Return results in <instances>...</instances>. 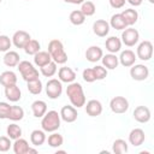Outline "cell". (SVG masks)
<instances>
[{"label":"cell","instance_id":"38","mask_svg":"<svg viewBox=\"0 0 154 154\" xmlns=\"http://www.w3.org/2000/svg\"><path fill=\"white\" fill-rule=\"evenodd\" d=\"M41 69V73L45 76V77H52L55 75L57 72V63H54L53 60L48 64H46L45 66L40 67Z\"/></svg>","mask_w":154,"mask_h":154},{"label":"cell","instance_id":"4","mask_svg":"<svg viewBox=\"0 0 154 154\" xmlns=\"http://www.w3.org/2000/svg\"><path fill=\"white\" fill-rule=\"evenodd\" d=\"M23 79L25 82L28 81H31L34 78H37L38 77V71L36 70V67L28 60H23V61H19V64L17 65Z\"/></svg>","mask_w":154,"mask_h":154},{"label":"cell","instance_id":"32","mask_svg":"<svg viewBox=\"0 0 154 154\" xmlns=\"http://www.w3.org/2000/svg\"><path fill=\"white\" fill-rule=\"evenodd\" d=\"M129 149L128 147V143L125 140H122V138H118L113 142L112 144V152L116 153V154H123V153H126Z\"/></svg>","mask_w":154,"mask_h":154},{"label":"cell","instance_id":"12","mask_svg":"<svg viewBox=\"0 0 154 154\" xmlns=\"http://www.w3.org/2000/svg\"><path fill=\"white\" fill-rule=\"evenodd\" d=\"M132 116H134V119L138 123H148L150 120L152 113L147 106H137L134 109Z\"/></svg>","mask_w":154,"mask_h":154},{"label":"cell","instance_id":"41","mask_svg":"<svg viewBox=\"0 0 154 154\" xmlns=\"http://www.w3.org/2000/svg\"><path fill=\"white\" fill-rule=\"evenodd\" d=\"M82 77H83V79H84L85 82H88V83H93V82L96 81L93 67H91V69H90V67L84 69V70H83V73H82Z\"/></svg>","mask_w":154,"mask_h":154},{"label":"cell","instance_id":"40","mask_svg":"<svg viewBox=\"0 0 154 154\" xmlns=\"http://www.w3.org/2000/svg\"><path fill=\"white\" fill-rule=\"evenodd\" d=\"M93 70H94L96 81H101V79H103V78L107 77V69L103 67L102 65H96V66L93 67Z\"/></svg>","mask_w":154,"mask_h":154},{"label":"cell","instance_id":"8","mask_svg":"<svg viewBox=\"0 0 154 154\" xmlns=\"http://www.w3.org/2000/svg\"><path fill=\"white\" fill-rule=\"evenodd\" d=\"M136 57L143 61H148L150 60V58L153 57V45L150 41L146 40L142 41L138 47H137V52H136Z\"/></svg>","mask_w":154,"mask_h":154},{"label":"cell","instance_id":"24","mask_svg":"<svg viewBox=\"0 0 154 154\" xmlns=\"http://www.w3.org/2000/svg\"><path fill=\"white\" fill-rule=\"evenodd\" d=\"M51 61H52V57L47 51H38L34 55V63L38 67H42V66H45L46 64H48Z\"/></svg>","mask_w":154,"mask_h":154},{"label":"cell","instance_id":"5","mask_svg":"<svg viewBox=\"0 0 154 154\" xmlns=\"http://www.w3.org/2000/svg\"><path fill=\"white\" fill-rule=\"evenodd\" d=\"M63 93V84L59 79L57 78H52L47 82L46 84V94L49 99L55 100L58 99Z\"/></svg>","mask_w":154,"mask_h":154},{"label":"cell","instance_id":"23","mask_svg":"<svg viewBox=\"0 0 154 154\" xmlns=\"http://www.w3.org/2000/svg\"><path fill=\"white\" fill-rule=\"evenodd\" d=\"M101 60H102V66L106 67L107 70H114L119 64L118 57L113 53H108L106 55H102Z\"/></svg>","mask_w":154,"mask_h":154},{"label":"cell","instance_id":"27","mask_svg":"<svg viewBox=\"0 0 154 154\" xmlns=\"http://www.w3.org/2000/svg\"><path fill=\"white\" fill-rule=\"evenodd\" d=\"M109 26H112L116 30H124L125 28H128V24L125 23V19L123 18L122 13H116L111 17Z\"/></svg>","mask_w":154,"mask_h":154},{"label":"cell","instance_id":"46","mask_svg":"<svg viewBox=\"0 0 154 154\" xmlns=\"http://www.w3.org/2000/svg\"><path fill=\"white\" fill-rule=\"evenodd\" d=\"M65 2H67V4H73V5H81L83 1H85V0H64Z\"/></svg>","mask_w":154,"mask_h":154},{"label":"cell","instance_id":"25","mask_svg":"<svg viewBox=\"0 0 154 154\" xmlns=\"http://www.w3.org/2000/svg\"><path fill=\"white\" fill-rule=\"evenodd\" d=\"M12 148H13L14 154H28L30 146H29L26 140L19 137V138L14 140V143L12 144Z\"/></svg>","mask_w":154,"mask_h":154},{"label":"cell","instance_id":"1","mask_svg":"<svg viewBox=\"0 0 154 154\" xmlns=\"http://www.w3.org/2000/svg\"><path fill=\"white\" fill-rule=\"evenodd\" d=\"M66 95L71 102V105L76 108H81L85 105V95L83 91V87L78 82L69 83L66 88Z\"/></svg>","mask_w":154,"mask_h":154},{"label":"cell","instance_id":"34","mask_svg":"<svg viewBox=\"0 0 154 154\" xmlns=\"http://www.w3.org/2000/svg\"><path fill=\"white\" fill-rule=\"evenodd\" d=\"M69 19L73 25H82L85 20V16L81 12V10H75L70 13Z\"/></svg>","mask_w":154,"mask_h":154},{"label":"cell","instance_id":"45","mask_svg":"<svg viewBox=\"0 0 154 154\" xmlns=\"http://www.w3.org/2000/svg\"><path fill=\"white\" fill-rule=\"evenodd\" d=\"M126 1H128L131 6H135V7L142 5V2H143V0H126Z\"/></svg>","mask_w":154,"mask_h":154},{"label":"cell","instance_id":"30","mask_svg":"<svg viewBox=\"0 0 154 154\" xmlns=\"http://www.w3.org/2000/svg\"><path fill=\"white\" fill-rule=\"evenodd\" d=\"M26 88H28V91L32 95H38L41 91H42V82L41 79L37 77V78H34L31 81H28L26 82Z\"/></svg>","mask_w":154,"mask_h":154},{"label":"cell","instance_id":"37","mask_svg":"<svg viewBox=\"0 0 154 154\" xmlns=\"http://www.w3.org/2000/svg\"><path fill=\"white\" fill-rule=\"evenodd\" d=\"M64 143V137L58 132H52V135L48 136V144L52 148H59Z\"/></svg>","mask_w":154,"mask_h":154},{"label":"cell","instance_id":"3","mask_svg":"<svg viewBox=\"0 0 154 154\" xmlns=\"http://www.w3.org/2000/svg\"><path fill=\"white\" fill-rule=\"evenodd\" d=\"M60 114L52 109V111H48L45 113V116L42 117V120H41V126H42V130L46 131V132H54L57 131L59 128H60Z\"/></svg>","mask_w":154,"mask_h":154},{"label":"cell","instance_id":"9","mask_svg":"<svg viewBox=\"0 0 154 154\" xmlns=\"http://www.w3.org/2000/svg\"><path fill=\"white\" fill-rule=\"evenodd\" d=\"M130 76L134 81H144L149 76V69L143 64H134L130 66Z\"/></svg>","mask_w":154,"mask_h":154},{"label":"cell","instance_id":"11","mask_svg":"<svg viewBox=\"0 0 154 154\" xmlns=\"http://www.w3.org/2000/svg\"><path fill=\"white\" fill-rule=\"evenodd\" d=\"M60 118L66 122V123H73L77 120L78 113H77V108L73 107L72 105H66L60 109Z\"/></svg>","mask_w":154,"mask_h":154},{"label":"cell","instance_id":"7","mask_svg":"<svg viewBox=\"0 0 154 154\" xmlns=\"http://www.w3.org/2000/svg\"><path fill=\"white\" fill-rule=\"evenodd\" d=\"M109 108L113 113L122 114L129 109V101L124 96H114L109 101Z\"/></svg>","mask_w":154,"mask_h":154},{"label":"cell","instance_id":"16","mask_svg":"<svg viewBox=\"0 0 154 154\" xmlns=\"http://www.w3.org/2000/svg\"><path fill=\"white\" fill-rule=\"evenodd\" d=\"M58 77H59V81L61 83L63 82L64 83H71V82H75V79H76V72L71 67L63 66L58 71Z\"/></svg>","mask_w":154,"mask_h":154},{"label":"cell","instance_id":"36","mask_svg":"<svg viewBox=\"0 0 154 154\" xmlns=\"http://www.w3.org/2000/svg\"><path fill=\"white\" fill-rule=\"evenodd\" d=\"M95 11H96V7H95V5H94V2L93 1H83L82 4H81V12L85 16V17H90V16H93L94 13H95Z\"/></svg>","mask_w":154,"mask_h":154},{"label":"cell","instance_id":"20","mask_svg":"<svg viewBox=\"0 0 154 154\" xmlns=\"http://www.w3.org/2000/svg\"><path fill=\"white\" fill-rule=\"evenodd\" d=\"M105 47L109 53L116 54L117 52H119L122 49V41L119 37L117 36H109L108 38H106L105 41Z\"/></svg>","mask_w":154,"mask_h":154},{"label":"cell","instance_id":"49","mask_svg":"<svg viewBox=\"0 0 154 154\" xmlns=\"http://www.w3.org/2000/svg\"><path fill=\"white\" fill-rule=\"evenodd\" d=\"M1 1H2V0H0V2H1Z\"/></svg>","mask_w":154,"mask_h":154},{"label":"cell","instance_id":"42","mask_svg":"<svg viewBox=\"0 0 154 154\" xmlns=\"http://www.w3.org/2000/svg\"><path fill=\"white\" fill-rule=\"evenodd\" d=\"M11 138L8 136H0V152H8L11 148Z\"/></svg>","mask_w":154,"mask_h":154},{"label":"cell","instance_id":"33","mask_svg":"<svg viewBox=\"0 0 154 154\" xmlns=\"http://www.w3.org/2000/svg\"><path fill=\"white\" fill-rule=\"evenodd\" d=\"M40 48H41L40 42H38L37 40L31 38V40L25 45V47H24L23 49H24V52H25L26 54H29V55H35V54L40 51Z\"/></svg>","mask_w":154,"mask_h":154},{"label":"cell","instance_id":"44","mask_svg":"<svg viewBox=\"0 0 154 154\" xmlns=\"http://www.w3.org/2000/svg\"><path fill=\"white\" fill-rule=\"evenodd\" d=\"M125 1L126 0H109V5L113 8H122L125 5Z\"/></svg>","mask_w":154,"mask_h":154},{"label":"cell","instance_id":"17","mask_svg":"<svg viewBox=\"0 0 154 154\" xmlns=\"http://www.w3.org/2000/svg\"><path fill=\"white\" fill-rule=\"evenodd\" d=\"M118 59H119V63L124 67H130V66H132L135 64L137 57H136V54L131 49H125V51H123L120 53V57Z\"/></svg>","mask_w":154,"mask_h":154},{"label":"cell","instance_id":"6","mask_svg":"<svg viewBox=\"0 0 154 154\" xmlns=\"http://www.w3.org/2000/svg\"><path fill=\"white\" fill-rule=\"evenodd\" d=\"M140 40V32L134 28H125L122 32V43L128 47L135 46Z\"/></svg>","mask_w":154,"mask_h":154},{"label":"cell","instance_id":"22","mask_svg":"<svg viewBox=\"0 0 154 154\" xmlns=\"http://www.w3.org/2000/svg\"><path fill=\"white\" fill-rule=\"evenodd\" d=\"M19 59H20L19 54H18L17 52H14V51H7V52L5 53V55H4V58H2L4 64H5L6 66H8V67H14V66H17V65L19 64V61H20Z\"/></svg>","mask_w":154,"mask_h":154},{"label":"cell","instance_id":"29","mask_svg":"<svg viewBox=\"0 0 154 154\" xmlns=\"http://www.w3.org/2000/svg\"><path fill=\"white\" fill-rule=\"evenodd\" d=\"M122 16L125 19V23L128 24V26L134 25L137 22V19H138V13L134 8H126V10H124L122 12Z\"/></svg>","mask_w":154,"mask_h":154},{"label":"cell","instance_id":"19","mask_svg":"<svg viewBox=\"0 0 154 154\" xmlns=\"http://www.w3.org/2000/svg\"><path fill=\"white\" fill-rule=\"evenodd\" d=\"M102 55H103V52L99 46H90L85 51V59L90 63H96L101 60Z\"/></svg>","mask_w":154,"mask_h":154},{"label":"cell","instance_id":"14","mask_svg":"<svg viewBox=\"0 0 154 154\" xmlns=\"http://www.w3.org/2000/svg\"><path fill=\"white\" fill-rule=\"evenodd\" d=\"M146 140V134L142 129L140 128H136V129H132L129 134V142L130 144H132L134 147H138L141 144H143Z\"/></svg>","mask_w":154,"mask_h":154},{"label":"cell","instance_id":"48","mask_svg":"<svg viewBox=\"0 0 154 154\" xmlns=\"http://www.w3.org/2000/svg\"><path fill=\"white\" fill-rule=\"evenodd\" d=\"M149 2H150V4H153V2H154V0H149Z\"/></svg>","mask_w":154,"mask_h":154},{"label":"cell","instance_id":"28","mask_svg":"<svg viewBox=\"0 0 154 154\" xmlns=\"http://www.w3.org/2000/svg\"><path fill=\"white\" fill-rule=\"evenodd\" d=\"M30 142H31V144H34L36 147L42 146L46 142V131L38 130V129L31 131V134H30Z\"/></svg>","mask_w":154,"mask_h":154},{"label":"cell","instance_id":"2","mask_svg":"<svg viewBox=\"0 0 154 154\" xmlns=\"http://www.w3.org/2000/svg\"><path fill=\"white\" fill-rule=\"evenodd\" d=\"M47 52L51 54L52 60L57 64H65L67 61V54L64 49L63 42L59 41L58 38H53L49 41Z\"/></svg>","mask_w":154,"mask_h":154},{"label":"cell","instance_id":"47","mask_svg":"<svg viewBox=\"0 0 154 154\" xmlns=\"http://www.w3.org/2000/svg\"><path fill=\"white\" fill-rule=\"evenodd\" d=\"M28 153H37V150L34 149V148H29V152Z\"/></svg>","mask_w":154,"mask_h":154},{"label":"cell","instance_id":"18","mask_svg":"<svg viewBox=\"0 0 154 154\" xmlns=\"http://www.w3.org/2000/svg\"><path fill=\"white\" fill-rule=\"evenodd\" d=\"M5 96L11 102H17L22 97V91L17 84H12L8 87H5Z\"/></svg>","mask_w":154,"mask_h":154},{"label":"cell","instance_id":"43","mask_svg":"<svg viewBox=\"0 0 154 154\" xmlns=\"http://www.w3.org/2000/svg\"><path fill=\"white\" fill-rule=\"evenodd\" d=\"M10 108H11V105L8 102L0 101V119H6L8 117Z\"/></svg>","mask_w":154,"mask_h":154},{"label":"cell","instance_id":"26","mask_svg":"<svg viewBox=\"0 0 154 154\" xmlns=\"http://www.w3.org/2000/svg\"><path fill=\"white\" fill-rule=\"evenodd\" d=\"M0 84L4 87L17 84V75L13 71H4L0 75Z\"/></svg>","mask_w":154,"mask_h":154},{"label":"cell","instance_id":"39","mask_svg":"<svg viewBox=\"0 0 154 154\" xmlns=\"http://www.w3.org/2000/svg\"><path fill=\"white\" fill-rule=\"evenodd\" d=\"M12 46V40L7 35H0V52L10 51Z\"/></svg>","mask_w":154,"mask_h":154},{"label":"cell","instance_id":"21","mask_svg":"<svg viewBox=\"0 0 154 154\" xmlns=\"http://www.w3.org/2000/svg\"><path fill=\"white\" fill-rule=\"evenodd\" d=\"M31 111L35 118H42L47 112V103L43 100H36L31 103Z\"/></svg>","mask_w":154,"mask_h":154},{"label":"cell","instance_id":"15","mask_svg":"<svg viewBox=\"0 0 154 154\" xmlns=\"http://www.w3.org/2000/svg\"><path fill=\"white\" fill-rule=\"evenodd\" d=\"M84 106H85L87 114L90 117H97L102 113V103L99 100H95V99L89 100L87 102V105H84Z\"/></svg>","mask_w":154,"mask_h":154},{"label":"cell","instance_id":"50","mask_svg":"<svg viewBox=\"0 0 154 154\" xmlns=\"http://www.w3.org/2000/svg\"><path fill=\"white\" fill-rule=\"evenodd\" d=\"M26 1H29V0H26Z\"/></svg>","mask_w":154,"mask_h":154},{"label":"cell","instance_id":"13","mask_svg":"<svg viewBox=\"0 0 154 154\" xmlns=\"http://www.w3.org/2000/svg\"><path fill=\"white\" fill-rule=\"evenodd\" d=\"M109 23L105 19H97L93 23V31L99 37H106L109 32Z\"/></svg>","mask_w":154,"mask_h":154},{"label":"cell","instance_id":"10","mask_svg":"<svg viewBox=\"0 0 154 154\" xmlns=\"http://www.w3.org/2000/svg\"><path fill=\"white\" fill-rule=\"evenodd\" d=\"M11 40H12V43L17 48H24L25 45L31 40V36L25 30H18V31H16L13 34V36H12Z\"/></svg>","mask_w":154,"mask_h":154},{"label":"cell","instance_id":"31","mask_svg":"<svg viewBox=\"0 0 154 154\" xmlns=\"http://www.w3.org/2000/svg\"><path fill=\"white\" fill-rule=\"evenodd\" d=\"M23 117H24V109L20 106H11L7 119L13 120V122H18V120H22Z\"/></svg>","mask_w":154,"mask_h":154},{"label":"cell","instance_id":"35","mask_svg":"<svg viewBox=\"0 0 154 154\" xmlns=\"http://www.w3.org/2000/svg\"><path fill=\"white\" fill-rule=\"evenodd\" d=\"M6 132H7V136L11 140H17V138H19L22 136V129H20V126L17 125V124H14V123H12V124H10L7 126Z\"/></svg>","mask_w":154,"mask_h":154}]
</instances>
